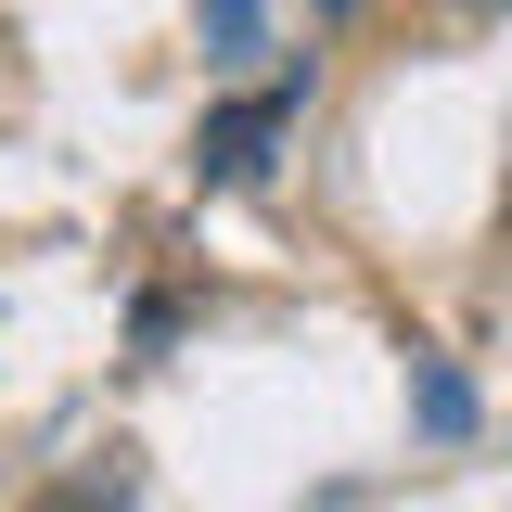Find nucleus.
<instances>
[{"instance_id": "obj_1", "label": "nucleus", "mask_w": 512, "mask_h": 512, "mask_svg": "<svg viewBox=\"0 0 512 512\" xmlns=\"http://www.w3.org/2000/svg\"><path fill=\"white\" fill-rule=\"evenodd\" d=\"M282 116H295V90H256V103H231V116L205 128V180H244V167H256V141H269Z\"/></svg>"}, {"instance_id": "obj_2", "label": "nucleus", "mask_w": 512, "mask_h": 512, "mask_svg": "<svg viewBox=\"0 0 512 512\" xmlns=\"http://www.w3.org/2000/svg\"><path fill=\"white\" fill-rule=\"evenodd\" d=\"M320 13H359V0H320Z\"/></svg>"}]
</instances>
